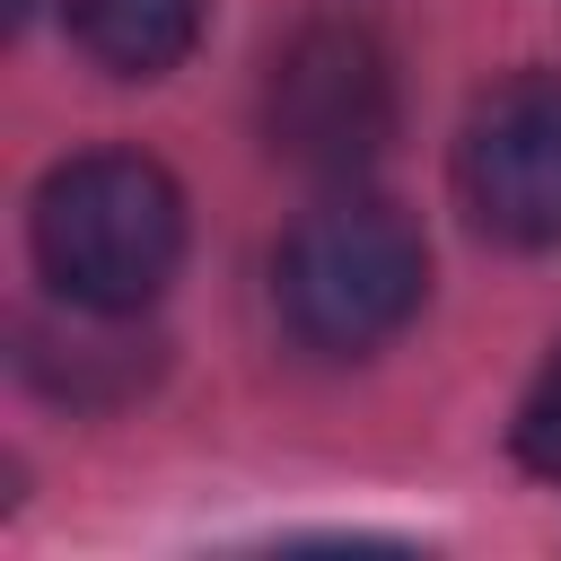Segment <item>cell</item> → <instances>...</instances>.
I'll return each instance as SVG.
<instances>
[{"mask_svg": "<svg viewBox=\"0 0 561 561\" xmlns=\"http://www.w3.org/2000/svg\"><path fill=\"white\" fill-rule=\"evenodd\" d=\"M35 263L79 316H140L184 263V193L140 149H79L35 184Z\"/></svg>", "mask_w": 561, "mask_h": 561, "instance_id": "cell-1", "label": "cell"}, {"mask_svg": "<svg viewBox=\"0 0 561 561\" xmlns=\"http://www.w3.org/2000/svg\"><path fill=\"white\" fill-rule=\"evenodd\" d=\"M421 289H430V245L421 228L377 202V193H333L316 202L280 254H272V298H280V324L324 351V359H359L377 342H394L412 316H421Z\"/></svg>", "mask_w": 561, "mask_h": 561, "instance_id": "cell-2", "label": "cell"}, {"mask_svg": "<svg viewBox=\"0 0 561 561\" xmlns=\"http://www.w3.org/2000/svg\"><path fill=\"white\" fill-rule=\"evenodd\" d=\"M394 131V61L368 26H298L263 79V140L307 175H351Z\"/></svg>", "mask_w": 561, "mask_h": 561, "instance_id": "cell-3", "label": "cell"}, {"mask_svg": "<svg viewBox=\"0 0 561 561\" xmlns=\"http://www.w3.org/2000/svg\"><path fill=\"white\" fill-rule=\"evenodd\" d=\"M456 193L482 237L543 254L561 245V79H500L456 140Z\"/></svg>", "mask_w": 561, "mask_h": 561, "instance_id": "cell-4", "label": "cell"}, {"mask_svg": "<svg viewBox=\"0 0 561 561\" xmlns=\"http://www.w3.org/2000/svg\"><path fill=\"white\" fill-rule=\"evenodd\" d=\"M61 18L70 44L114 79H158L202 35V0H61Z\"/></svg>", "mask_w": 561, "mask_h": 561, "instance_id": "cell-5", "label": "cell"}, {"mask_svg": "<svg viewBox=\"0 0 561 561\" xmlns=\"http://www.w3.org/2000/svg\"><path fill=\"white\" fill-rule=\"evenodd\" d=\"M508 447H517L526 473H552V482H561V351L535 368V386H526V403H517V421H508Z\"/></svg>", "mask_w": 561, "mask_h": 561, "instance_id": "cell-6", "label": "cell"}]
</instances>
